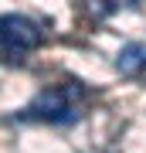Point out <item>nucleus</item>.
<instances>
[{
	"label": "nucleus",
	"instance_id": "obj_1",
	"mask_svg": "<svg viewBox=\"0 0 146 153\" xmlns=\"http://www.w3.org/2000/svg\"><path fill=\"white\" fill-rule=\"evenodd\" d=\"M75 95H82L78 82H71V88H68V82L61 88H48L24 109V119H44V123H54V126H71V123H78V112L71 105Z\"/></svg>",
	"mask_w": 146,
	"mask_h": 153
},
{
	"label": "nucleus",
	"instance_id": "obj_2",
	"mask_svg": "<svg viewBox=\"0 0 146 153\" xmlns=\"http://www.w3.org/2000/svg\"><path fill=\"white\" fill-rule=\"evenodd\" d=\"M4 44L7 51H31L41 44V24L24 14H4Z\"/></svg>",
	"mask_w": 146,
	"mask_h": 153
},
{
	"label": "nucleus",
	"instance_id": "obj_3",
	"mask_svg": "<svg viewBox=\"0 0 146 153\" xmlns=\"http://www.w3.org/2000/svg\"><path fill=\"white\" fill-rule=\"evenodd\" d=\"M116 68L122 75H136V71L146 68V41H129L119 48V58H116Z\"/></svg>",
	"mask_w": 146,
	"mask_h": 153
},
{
	"label": "nucleus",
	"instance_id": "obj_4",
	"mask_svg": "<svg viewBox=\"0 0 146 153\" xmlns=\"http://www.w3.org/2000/svg\"><path fill=\"white\" fill-rule=\"evenodd\" d=\"M95 14H102V17H109V14H116L119 10V0H95V7H92Z\"/></svg>",
	"mask_w": 146,
	"mask_h": 153
}]
</instances>
